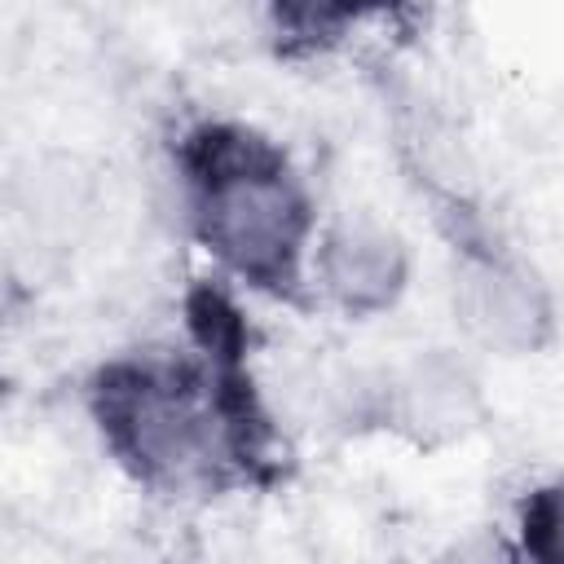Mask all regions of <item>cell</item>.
<instances>
[{"instance_id":"cell-1","label":"cell","mask_w":564,"mask_h":564,"mask_svg":"<svg viewBox=\"0 0 564 564\" xmlns=\"http://www.w3.org/2000/svg\"><path fill=\"white\" fill-rule=\"evenodd\" d=\"M110 458L159 498H216L282 476V441L247 361L123 352L88 379Z\"/></svg>"},{"instance_id":"cell-2","label":"cell","mask_w":564,"mask_h":564,"mask_svg":"<svg viewBox=\"0 0 564 564\" xmlns=\"http://www.w3.org/2000/svg\"><path fill=\"white\" fill-rule=\"evenodd\" d=\"M185 225L220 273L264 300L308 308L317 203L291 154L251 123L203 119L176 141Z\"/></svg>"},{"instance_id":"cell-3","label":"cell","mask_w":564,"mask_h":564,"mask_svg":"<svg viewBox=\"0 0 564 564\" xmlns=\"http://www.w3.org/2000/svg\"><path fill=\"white\" fill-rule=\"evenodd\" d=\"M436 234L449 251V308L458 330L498 357H533L555 344L560 313L538 264L511 247L476 198L432 207Z\"/></svg>"},{"instance_id":"cell-4","label":"cell","mask_w":564,"mask_h":564,"mask_svg":"<svg viewBox=\"0 0 564 564\" xmlns=\"http://www.w3.org/2000/svg\"><path fill=\"white\" fill-rule=\"evenodd\" d=\"M361 419L419 454H441L485 427L489 397L467 357L454 348H419L361 392Z\"/></svg>"},{"instance_id":"cell-5","label":"cell","mask_w":564,"mask_h":564,"mask_svg":"<svg viewBox=\"0 0 564 564\" xmlns=\"http://www.w3.org/2000/svg\"><path fill=\"white\" fill-rule=\"evenodd\" d=\"M414 278L410 242L375 216H335L317 229L308 256L313 300L344 322H375L392 313Z\"/></svg>"},{"instance_id":"cell-6","label":"cell","mask_w":564,"mask_h":564,"mask_svg":"<svg viewBox=\"0 0 564 564\" xmlns=\"http://www.w3.org/2000/svg\"><path fill=\"white\" fill-rule=\"evenodd\" d=\"M181 313H185V335H189V348L203 352V357H216V361H247L251 357V322L238 304V295L229 291V278H198L185 300H181Z\"/></svg>"},{"instance_id":"cell-7","label":"cell","mask_w":564,"mask_h":564,"mask_svg":"<svg viewBox=\"0 0 564 564\" xmlns=\"http://www.w3.org/2000/svg\"><path fill=\"white\" fill-rule=\"evenodd\" d=\"M392 9L397 0H269L278 35L300 48H326L339 35H348L357 22Z\"/></svg>"},{"instance_id":"cell-8","label":"cell","mask_w":564,"mask_h":564,"mask_svg":"<svg viewBox=\"0 0 564 564\" xmlns=\"http://www.w3.org/2000/svg\"><path fill=\"white\" fill-rule=\"evenodd\" d=\"M520 555L538 564H564V476L542 480L524 494L516 511Z\"/></svg>"}]
</instances>
